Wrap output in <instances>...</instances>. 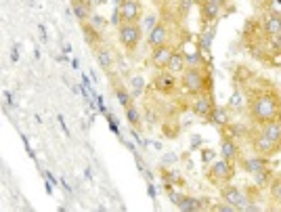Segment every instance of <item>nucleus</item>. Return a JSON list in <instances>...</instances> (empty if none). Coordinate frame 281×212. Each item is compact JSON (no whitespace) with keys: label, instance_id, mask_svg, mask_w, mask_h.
Here are the masks:
<instances>
[{"label":"nucleus","instance_id":"obj_48","mask_svg":"<svg viewBox=\"0 0 281 212\" xmlns=\"http://www.w3.org/2000/svg\"><path fill=\"white\" fill-rule=\"evenodd\" d=\"M147 189H149V195L151 197H156V187H153V185H147Z\"/></svg>","mask_w":281,"mask_h":212},{"label":"nucleus","instance_id":"obj_20","mask_svg":"<svg viewBox=\"0 0 281 212\" xmlns=\"http://www.w3.org/2000/svg\"><path fill=\"white\" fill-rule=\"evenodd\" d=\"M214 40V30L208 28V30H204L202 34H199V40H197V49L204 53V55H208L210 53V44Z\"/></svg>","mask_w":281,"mask_h":212},{"label":"nucleus","instance_id":"obj_35","mask_svg":"<svg viewBox=\"0 0 281 212\" xmlns=\"http://www.w3.org/2000/svg\"><path fill=\"white\" fill-rule=\"evenodd\" d=\"M90 23L95 25V28H97L99 32H101V30H103V25H105V19H103V17L97 13V15H90Z\"/></svg>","mask_w":281,"mask_h":212},{"label":"nucleus","instance_id":"obj_43","mask_svg":"<svg viewBox=\"0 0 281 212\" xmlns=\"http://www.w3.org/2000/svg\"><path fill=\"white\" fill-rule=\"evenodd\" d=\"M57 118H59V124H61V128H63V135H70L68 126H65V120H63V116H57Z\"/></svg>","mask_w":281,"mask_h":212},{"label":"nucleus","instance_id":"obj_17","mask_svg":"<svg viewBox=\"0 0 281 212\" xmlns=\"http://www.w3.org/2000/svg\"><path fill=\"white\" fill-rule=\"evenodd\" d=\"M264 32H266V36H281V15L271 13V15L264 19Z\"/></svg>","mask_w":281,"mask_h":212},{"label":"nucleus","instance_id":"obj_40","mask_svg":"<svg viewBox=\"0 0 281 212\" xmlns=\"http://www.w3.org/2000/svg\"><path fill=\"white\" fill-rule=\"evenodd\" d=\"M178 160V158L175 156V154H166L164 158H162V164H175Z\"/></svg>","mask_w":281,"mask_h":212},{"label":"nucleus","instance_id":"obj_46","mask_svg":"<svg viewBox=\"0 0 281 212\" xmlns=\"http://www.w3.org/2000/svg\"><path fill=\"white\" fill-rule=\"evenodd\" d=\"M4 103H13V95H11V92H6V90H4Z\"/></svg>","mask_w":281,"mask_h":212},{"label":"nucleus","instance_id":"obj_42","mask_svg":"<svg viewBox=\"0 0 281 212\" xmlns=\"http://www.w3.org/2000/svg\"><path fill=\"white\" fill-rule=\"evenodd\" d=\"M199 145H202V137H199V135H193V139H191V149L199 147Z\"/></svg>","mask_w":281,"mask_h":212},{"label":"nucleus","instance_id":"obj_28","mask_svg":"<svg viewBox=\"0 0 281 212\" xmlns=\"http://www.w3.org/2000/svg\"><path fill=\"white\" fill-rule=\"evenodd\" d=\"M162 178H166V183L170 185H183V177L176 170H162Z\"/></svg>","mask_w":281,"mask_h":212},{"label":"nucleus","instance_id":"obj_13","mask_svg":"<svg viewBox=\"0 0 281 212\" xmlns=\"http://www.w3.org/2000/svg\"><path fill=\"white\" fill-rule=\"evenodd\" d=\"M220 4H223V0H206L202 4V17L206 23H214L220 13Z\"/></svg>","mask_w":281,"mask_h":212},{"label":"nucleus","instance_id":"obj_34","mask_svg":"<svg viewBox=\"0 0 281 212\" xmlns=\"http://www.w3.org/2000/svg\"><path fill=\"white\" fill-rule=\"evenodd\" d=\"M191 6H193V0H180V6H178V11H180V15H189V11H191Z\"/></svg>","mask_w":281,"mask_h":212},{"label":"nucleus","instance_id":"obj_39","mask_svg":"<svg viewBox=\"0 0 281 212\" xmlns=\"http://www.w3.org/2000/svg\"><path fill=\"white\" fill-rule=\"evenodd\" d=\"M254 30H256V21L250 19V21L246 23V36H254Z\"/></svg>","mask_w":281,"mask_h":212},{"label":"nucleus","instance_id":"obj_21","mask_svg":"<svg viewBox=\"0 0 281 212\" xmlns=\"http://www.w3.org/2000/svg\"><path fill=\"white\" fill-rule=\"evenodd\" d=\"M82 32H84L86 42H88L90 46H97V42L101 40V32H99V30H97L92 23H86V21H84V25H82Z\"/></svg>","mask_w":281,"mask_h":212},{"label":"nucleus","instance_id":"obj_24","mask_svg":"<svg viewBox=\"0 0 281 212\" xmlns=\"http://www.w3.org/2000/svg\"><path fill=\"white\" fill-rule=\"evenodd\" d=\"M71 11H73V15H76V19H80V21H86V19H90V6H86L84 2H73L71 6Z\"/></svg>","mask_w":281,"mask_h":212},{"label":"nucleus","instance_id":"obj_8","mask_svg":"<svg viewBox=\"0 0 281 212\" xmlns=\"http://www.w3.org/2000/svg\"><path fill=\"white\" fill-rule=\"evenodd\" d=\"M214 107H216V105H214V97L210 95V92H202V95H197L195 101H193V105H191L193 114L202 116V118H208Z\"/></svg>","mask_w":281,"mask_h":212},{"label":"nucleus","instance_id":"obj_27","mask_svg":"<svg viewBox=\"0 0 281 212\" xmlns=\"http://www.w3.org/2000/svg\"><path fill=\"white\" fill-rule=\"evenodd\" d=\"M143 86H145L143 76H135V78H130V95H132V97H139L140 92H143Z\"/></svg>","mask_w":281,"mask_h":212},{"label":"nucleus","instance_id":"obj_9","mask_svg":"<svg viewBox=\"0 0 281 212\" xmlns=\"http://www.w3.org/2000/svg\"><path fill=\"white\" fill-rule=\"evenodd\" d=\"M120 13H122L124 23H137L140 19V2L139 0H124L120 6Z\"/></svg>","mask_w":281,"mask_h":212},{"label":"nucleus","instance_id":"obj_30","mask_svg":"<svg viewBox=\"0 0 281 212\" xmlns=\"http://www.w3.org/2000/svg\"><path fill=\"white\" fill-rule=\"evenodd\" d=\"M269 189H271V197L273 200L281 202V178H273L269 183Z\"/></svg>","mask_w":281,"mask_h":212},{"label":"nucleus","instance_id":"obj_19","mask_svg":"<svg viewBox=\"0 0 281 212\" xmlns=\"http://www.w3.org/2000/svg\"><path fill=\"white\" fill-rule=\"evenodd\" d=\"M250 128L247 124H242V122H229L225 126V137H231V139H239V137H246Z\"/></svg>","mask_w":281,"mask_h":212},{"label":"nucleus","instance_id":"obj_38","mask_svg":"<svg viewBox=\"0 0 281 212\" xmlns=\"http://www.w3.org/2000/svg\"><path fill=\"white\" fill-rule=\"evenodd\" d=\"M202 162L204 164L214 162V149H202Z\"/></svg>","mask_w":281,"mask_h":212},{"label":"nucleus","instance_id":"obj_47","mask_svg":"<svg viewBox=\"0 0 281 212\" xmlns=\"http://www.w3.org/2000/svg\"><path fill=\"white\" fill-rule=\"evenodd\" d=\"M147 120H149V124H153V122H156V114L149 111V114H147Z\"/></svg>","mask_w":281,"mask_h":212},{"label":"nucleus","instance_id":"obj_36","mask_svg":"<svg viewBox=\"0 0 281 212\" xmlns=\"http://www.w3.org/2000/svg\"><path fill=\"white\" fill-rule=\"evenodd\" d=\"M109 21H111L113 25H118V28H120V25L124 23V21H122V13H120V9H113V13H111V19H109Z\"/></svg>","mask_w":281,"mask_h":212},{"label":"nucleus","instance_id":"obj_3","mask_svg":"<svg viewBox=\"0 0 281 212\" xmlns=\"http://www.w3.org/2000/svg\"><path fill=\"white\" fill-rule=\"evenodd\" d=\"M140 36H143V28L139 23H122L118 28V38L126 49L132 51L137 49V44L140 42Z\"/></svg>","mask_w":281,"mask_h":212},{"label":"nucleus","instance_id":"obj_51","mask_svg":"<svg viewBox=\"0 0 281 212\" xmlns=\"http://www.w3.org/2000/svg\"><path fill=\"white\" fill-rule=\"evenodd\" d=\"M95 2H99V4H101V2H105V0H95Z\"/></svg>","mask_w":281,"mask_h":212},{"label":"nucleus","instance_id":"obj_33","mask_svg":"<svg viewBox=\"0 0 281 212\" xmlns=\"http://www.w3.org/2000/svg\"><path fill=\"white\" fill-rule=\"evenodd\" d=\"M242 95H239V92H233V97L229 99V107L231 109H239V107H242Z\"/></svg>","mask_w":281,"mask_h":212},{"label":"nucleus","instance_id":"obj_14","mask_svg":"<svg viewBox=\"0 0 281 212\" xmlns=\"http://www.w3.org/2000/svg\"><path fill=\"white\" fill-rule=\"evenodd\" d=\"M166 70L172 71V74H183V71L187 70L185 51H178V49H175V53H172V57H170L168 65H166Z\"/></svg>","mask_w":281,"mask_h":212},{"label":"nucleus","instance_id":"obj_4","mask_svg":"<svg viewBox=\"0 0 281 212\" xmlns=\"http://www.w3.org/2000/svg\"><path fill=\"white\" fill-rule=\"evenodd\" d=\"M220 197H223V202L235 206V210H246V206L250 204V197L235 185H227V187L220 189Z\"/></svg>","mask_w":281,"mask_h":212},{"label":"nucleus","instance_id":"obj_11","mask_svg":"<svg viewBox=\"0 0 281 212\" xmlns=\"http://www.w3.org/2000/svg\"><path fill=\"white\" fill-rule=\"evenodd\" d=\"M260 132L266 135L273 143L281 147V118H273V120L260 124Z\"/></svg>","mask_w":281,"mask_h":212},{"label":"nucleus","instance_id":"obj_26","mask_svg":"<svg viewBox=\"0 0 281 212\" xmlns=\"http://www.w3.org/2000/svg\"><path fill=\"white\" fill-rule=\"evenodd\" d=\"M113 90H116V99H118V101H120V105H124V107H130V101H132V95H130V92L128 90H126L124 88V86H116V88H113Z\"/></svg>","mask_w":281,"mask_h":212},{"label":"nucleus","instance_id":"obj_5","mask_svg":"<svg viewBox=\"0 0 281 212\" xmlns=\"http://www.w3.org/2000/svg\"><path fill=\"white\" fill-rule=\"evenodd\" d=\"M233 164L231 160H214L212 162V168L208 172V177L212 178V181H220V183H227V181H231L233 178Z\"/></svg>","mask_w":281,"mask_h":212},{"label":"nucleus","instance_id":"obj_23","mask_svg":"<svg viewBox=\"0 0 281 212\" xmlns=\"http://www.w3.org/2000/svg\"><path fill=\"white\" fill-rule=\"evenodd\" d=\"M97 61L99 65H101L103 70H109L111 68V63H113V55L109 53V49H103V46H97Z\"/></svg>","mask_w":281,"mask_h":212},{"label":"nucleus","instance_id":"obj_6","mask_svg":"<svg viewBox=\"0 0 281 212\" xmlns=\"http://www.w3.org/2000/svg\"><path fill=\"white\" fill-rule=\"evenodd\" d=\"M252 149L256 151L258 156H266V158H269V156H273L279 149V145H275L269 137L263 135V132L258 130L256 135H254V139H252Z\"/></svg>","mask_w":281,"mask_h":212},{"label":"nucleus","instance_id":"obj_25","mask_svg":"<svg viewBox=\"0 0 281 212\" xmlns=\"http://www.w3.org/2000/svg\"><path fill=\"white\" fill-rule=\"evenodd\" d=\"M254 181H256L258 187H264V185H269L273 181V175H271V168L266 166L263 170H258V172H254Z\"/></svg>","mask_w":281,"mask_h":212},{"label":"nucleus","instance_id":"obj_1","mask_svg":"<svg viewBox=\"0 0 281 212\" xmlns=\"http://www.w3.org/2000/svg\"><path fill=\"white\" fill-rule=\"evenodd\" d=\"M279 109L281 101L275 92H260L258 97H254L250 105V116L256 124H264L273 118H279Z\"/></svg>","mask_w":281,"mask_h":212},{"label":"nucleus","instance_id":"obj_49","mask_svg":"<svg viewBox=\"0 0 281 212\" xmlns=\"http://www.w3.org/2000/svg\"><path fill=\"white\" fill-rule=\"evenodd\" d=\"M68 53H71V46L65 42V44H63V55H68Z\"/></svg>","mask_w":281,"mask_h":212},{"label":"nucleus","instance_id":"obj_41","mask_svg":"<svg viewBox=\"0 0 281 212\" xmlns=\"http://www.w3.org/2000/svg\"><path fill=\"white\" fill-rule=\"evenodd\" d=\"M271 11L281 15V0H271Z\"/></svg>","mask_w":281,"mask_h":212},{"label":"nucleus","instance_id":"obj_16","mask_svg":"<svg viewBox=\"0 0 281 212\" xmlns=\"http://www.w3.org/2000/svg\"><path fill=\"white\" fill-rule=\"evenodd\" d=\"M220 154H223L225 160H231V162L235 160L237 154H239L235 139H231V137H223V141H220Z\"/></svg>","mask_w":281,"mask_h":212},{"label":"nucleus","instance_id":"obj_45","mask_svg":"<svg viewBox=\"0 0 281 212\" xmlns=\"http://www.w3.org/2000/svg\"><path fill=\"white\" fill-rule=\"evenodd\" d=\"M44 178H46V181H51L53 185H55V183H57V178H55V177H53V175H51V172H44Z\"/></svg>","mask_w":281,"mask_h":212},{"label":"nucleus","instance_id":"obj_32","mask_svg":"<svg viewBox=\"0 0 281 212\" xmlns=\"http://www.w3.org/2000/svg\"><path fill=\"white\" fill-rule=\"evenodd\" d=\"M156 19H158L156 15H147V17L143 19V28L147 30V34H149V32H151V30L158 25V23H156Z\"/></svg>","mask_w":281,"mask_h":212},{"label":"nucleus","instance_id":"obj_12","mask_svg":"<svg viewBox=\"0 0 281 212\" xmlns=\"http://www.w3.org/2000/svg\"><path fill=\"white\" fill-rule=\"evenodd\" d=\"M147 42H149L151 49L156 46H162V44H168V28L164 23H158L149 34H147Z\"/></svg>","mask_w":281,"mask_h":212},{"label":"nucleus","instance_id":"obj_10","mask_svg":"<svg viewBox=\"0 0 281 212\" xmlns=\"http://www.w3.org/2000/svg\"><path fill=\"white\" fill-rule=\"evenodd\" d=\"M172 53H175V49H172L170 44H162V46H156V49L151 51V63L156 65V68H166L172 57Z\"/></svg>","mask_w":281,"mask_h":212},{"label":"nucleus","instance_id":"obj_53","mask_svg":"<svg viewBox=\"0 0 281 212\" xmlns=\"http://www.w3.org/2000/svg\"><path fill=\"white\" fill-rule=\"evenodd\" d=\"M153 2H159V0H153Z\"/></svg>","mask_w":281,"mask_h":212},{"label":"nucleus","instance_id":"obj_52","mask_svg":"<svg viewBox=\"0 0 281 212\" xmlns=\"http://www.w3.org/2000/svg\"><path fill=\"white\" fill-rule=\"evenodd\" d=\"M71 2H78V0H71Z\"/></svg>","mask_w":281,"mask_h":212},{"label":"nucleus","instance_id":"obj_18","mask_svg":"<svg viewBox=\"0 0 281 212\" xmlns=\"http://www.w3.org/2000/svg\"><path fill=\"white\" fill-rule=\"evenodd\" d=\"M210 122L212 124H216V126H220V128H225L227 124L231 122V118H229V109L227 107H214L212 111H210Z\"/></svg>","mask_w":281,"mask_h":212},{"label":"nucleus","instance_id":"obj_29","mask_svg":"<svg viewBox=\"0 0 281 212\" xmlns=\"http://www.w3.org/2000/svg\"><path fill=\"white\" fill-rule=\"evenodd\" d=\"M126 120H128V124H132V126H139L140 122V116L135 105H130V107H126Z\"/></svg>","mask_w":281,"mask_h":212},{"label":"nucleus","instance_id":"obj_15","mask_svg":"<svg viewBox=\"0 0 281 212\" xmlns=\"http://www.w3.org/2000/svg\"><path fill=\"white\" fill-rule=\"evenodd\" d=\"M242 166L246 172H250V175H254V172H258V170H263L269 166V160H266V156H254V158H246V160L242 162Z\"/></svg>","mask_w":281,"mask_h":212},{"label":"nucleus","instance_id":"obj_37","mask_svg":"<svg viewBox=\"0 0 281 212\" xmlns=\"http://www.w3.org/2000/svg\"><path fill=\"white\" fill-rule=\"evenodd\" d=\"M212 210L214 212H233L235 210V206H231V204H216V206H212Z\"/></svg>","mask_w":281,"mask_h":212},{"label":"nucleus","instance_id":"obj_22","mask_svg":"<svg viewBox=\"0 0 281 212\" xmlns=\"http://www.w3.org/2000/svg\"><path fill=\"white\" fill-rule=\"evenodd\" d=\"M178 208L183 212H197L204 208V200H197V197H183V202L178 204Z\"/></svg>","mask_w":281,"mask_h":212},{"label":"nucleus","instance_id":"obj_44","mask_svg":"<svg viewBox=\"0 0 281 212\" xmlns=\"http://www.w3.org/2000/svg\"><path fill=\"white\" fill-rule=\"evenodd\" d=\"M19 59V53H17V46H13V51H11V61H17Z\"/></svg>","mask_w":281,"mask_h":212},{"label":"nucleus","instance_id":"obj_31","mask_svg":"<svg viewBox=\"0 0 281 212\" xmlns=\"http://www.w3.org/2000/svg\"><path fill=\"white\" fill-rule=\"evenodd\" d=\"M183 197H185V195L180 194V191H175V189H170V191H168V200H170L172 204H175L176 208H178V204L183 202Z\"/></svg>","mask_w":281,"mask_h":212},{"label":"nucleus","instance_id":"obj_50","mask_svg":"<svg viewBox=\"0 0 281 212\" xmlns=\"http://www.w3.org/2000/svg\"><path fill=\"white\" fill-rule=\"evenodd\" d=\"M193 2H199V4H204V2H206V0H193Z\"/></svg>","mask_w":281,"mask_h":212},{"label":"nucleus","instance_id":"obj_2","mask_svg":"<svg viewBox=\"0 0 281 212\" xmlns=\"http://www.w3.org/2000/svg\"><path fill=\"white\" fill-rule=\"evenodd\" d=\"M180 82L189 95H202L206 90V74L197 65H187V70L180 76Z\"/></svg>","mask_w":281,"mask_h":212},{"label":"nucleus","instance_id":"obj_7","mask_svg":"<svg viewBox=\"0 0 281 212\" xmlns=\"http://www.w3.org/2000/svg\"><path fill=\"white\" fill-rule=\"evenodd\" d=\"M176 74H172V71L164 70L159 71V74L153 78V88H156L158 92H164V95H170V92H175L176 88Z\"/></svg>","mask_w":281,"mask_h":212}]
</instances>
